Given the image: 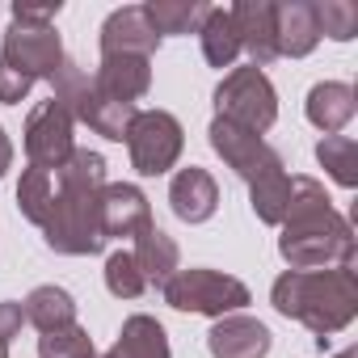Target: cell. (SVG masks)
I'll use <instances>...</instances> for the list:
<instances>
[{"mask_svg": "<svg viewBox=\"0 0 358 358\" xmlns=\"http://www.w3.org/2000/svg\"><path fill=\"white\" fill-rule=\"evenodd\" d=\"M278 228H282L278 253L291 270L354 266V228L329 203L316 177H291V207Z\"/></svg>", "mask_w": 358, "mask_h": 358, "instance_id": "cell-1", "label": "cell"}, {"mask_svg": "<svg viewBox=\"0 0 358 358\" xmlns=\"http://www.w3.org/2000/svg\"><path fill=\"white\" fill-rule=\"evenodd\" d=\"M59 177V194L51 199V215L43 224V236L55 253L68 257H89L106 245L101 232V190H106V160L89 148H76Z\"/></svg>", "mask_w": 358, "mask_h": 358, "instance_id": "cell-2", "label": "cell"}, {"mask_svg": "<svg viewBox=\"0 0 358 358\" xmlns=\"http://www.w3.org/2000/svg\"><path fill=\"white\" fill-rule=\"evenodd\" d=\"M274 308L282 316L308 324L316 333V341L324 345V337L341 333L358 316L354 266H337V270H287L274 282Z\"/></svg>", "mask_w": 358, "mask_h": 358, "instance_id": "cell-3", "label": "cell"}, {"mask_svg": "<svg viewBox=\"0 0 358 358\" xmlns=\"http://www.w3.org/2000/svg\"><path fill=\"white\" fill-rule=\"evenodd\" d=\"M55 13H59V0L55 5H13V22L5 30V51H0V64L13 68L26 80H55L64 55V43L55 34Z\"/></svg>", "mask_w": 358, "mask_h": 358, "instance_id": "cell-4", "label": "cell"}, {"mask_svg": "<svg viewBox=\"0 0 358 358\" xmlns=\"http://www.w3.org/2000/svg\"><path fill=\"white\" fill-rule=\"evenodd\" d=\"M51 89H55L51 97L72 114V122H85L89 131H97V135H106V139H127V127H131L135 114H139L131 101H118V97L101 93L97 80H93L89 72H80V64H72V59L59 64Z\"/></svg>", "mask_w": 358, "mask_h": 358, "instance_id": "cell-5", "label": "cell"}, {"mask_svg": "<svg viewBox=\"0 0 358 358\" xmlns=\"http://www.w3.org/2000/svg\"><path fill=\"white\" fill-rule=\"evenodd\" d=\"M215 110H220L215 118H228V122L262 135L278 118V93H274V85H270V76L262 68H253V64L232 68L215 89Z\"/></svg>", "mask_w": 358, "mask_h": 358, "instance_id": "cell-6", "label": "cell"}, {"mask_svg": "<svg viewBox=\"0 0 358 358\" xmlns=\"http://www.w3.org/2000/svg\"><path fill=\"white\" fill-rule=\"evenodd\" d=\"M164 303L177 312H203V316H232L249 303V287L220 270H177L164 287Z\"/></svg>", "mask_w": 358, "mask_h": 358, "instance_id": "cell-7", "label": "cell"}, {"mask_svg": "<svg viewBox=\"0 0 358 358\" xmlns=\"http://www.w3.org/2000/svg\"><path fill=\"white\" fill-rule=\"evenodd\" d=\"M182 122H177L169 110H139L135 122L127 127V148H131V164L143 177H160L177 164L182 156Z\"/></svg>", "mask_w": 358, "mask_h": 358, "instance_id": "cell-8", "label": "cell"}, {"mask_svg": "<svg viewBox=\"0 0 358 358\" xmlns=\"http://www.w3.org/2000/svg\"><path fill=\"white\" fill-rule=\"evenodd\" d=\"M211 148L224 156V164L236 177H245L249 186H257L262 177H270V173L282 169V156L262 135H253V131H245V127H236L228 118H215L211 122Z\"/></svg>", "mask_w": 358, "mask_h": 358, "instance_id": "cell-9", "label": "cell"}, {"mask_svg": "<svg viewBox=\"0 0 358 358\" xmlns=\"http://www.w3.org/2000/svg\"><path fill=\"white\" fill-rule=\"evenodd\" d=\"M72 114L51 97V101H43L30 118H26V156H30V169H43V173H51V169H64V160L76 152V143H72Z\"/></svg>", "mask_w": 358, "mask_h": 358, "instance_id": "cell-10", "label": "cell"}, {"mask_svg": "<svg viewBox=\"0 0 358 358\" xmlns=\"http://www.w3.org/2000/svg\"><path fill=\"white\" fill-rule=\"evenodd\" d=\"M232 30L241 38V51H249L253 68H266L278 59V34H274V5L270 0H241L228 9Z\"/></svg>", "mask_w": 358, "mask_h": 358, "instance_id": "cell-11", "label": "cell"}, {"mask_svg": "<svg viewBox=\"0 0 358 358\" xmlns=\"http://www.w3.org/2000/svg\"><path fill=\"white\" fill-rule=\"evenodd\" d=\"M156 47H160V34L152 30L143 5L114 9L101 26V55H143V59H152Z\"/></svg>", "mask_w": 358, "mask_h": 358, "instance_id": "cell-12", "label": "cell"}, {"mask_svg": "<svg viewBox=\"0 0 358 358\" xmlns=\"http://www.w3.org/2000/svg\"><path fill=\"white\" fill-rule=\"evenodd\" d=\"M207 345L215 358H266L270 354V329L257 316L232 312V316H220L211 324Z\"/></svg>", "mask_w": 358, "mask_h": 358, "instance_id": "cell-13", "label": "cell"}, {"mask_svg": "<svg viewBox=\"0 0 358 358\" xmlns=\"http://www.w3.org/2000/svg\"><path fill=\"white\" fill-rule=\"evenodd\" d=\"M169 207L177 220H186V224H207L220 207V186H215V177L199 164L182 169L173 177V186H169Z\"/></svg>", "mask_w": 358, "mask_h": 358, "instance_id": "cell-14", "label": "cell"}, {"mask_svg": "<svg viewBox=\"0 0 358 358\" xmlns=\"http://www.w3.org/2000/svg\"><path fill=\"white\" fill-rule=\"evenodd\" d=\"M148 224H152V207H148V194L139 186L114 182V186L101 190V232H106V241L110 236H139Z\"/></svg>", "mask_w": 358, "mask_h": 358, "instance_id": "cell-15", "label": "cell"}, {"mask_svg": "<svg viewBox=\"0 0 358 358\" xmlns=\"http://www.w3.org/2000/svg\"><path fill=\"white\" fill-rule=\"evenodd\" d=\"M274 34H278V55L303 59L320 43L316 5L312 0H287V5H274Z\"/></svg>", "mask_w": 358, "mask_h": 358, "instance_id": "cell-16", "label": "cell"}, {"mask_svg": "<svg viewBox=\"0 0 358 358\" xmlns=\"http://www.w3.org/2000/svg\"><path fill=\"white\" fill-rule=\"evenodd\" d=\"M93 80H97L101 93L135 106L152 89V59H143V55H101V68H97Z\"/></svg>", "mask_w": 358, "mask_h": 358, "instance_id": "cell-17", "label": "cell"}, {"mask_svg": "<svg viewBox=\"0 0 358 358\" xmlns=\"http://www.w3.org/2000/svg\"><path fill=\"white\" fill-rule=\"evenodd\" d=\"M135 266L143 274V282H156L164 287L173 274H177V262H182V253H177V241L169 232H160L156 224H148L139 236H135Z\"/></svg>", "mask_w": 358, "mask_h": 358, "instance_id": "cell-18", "label": "cell"}, {"mask_svg": "<svg viewBox=\"0 0 358 358\" xmlns=\"http://www.w3.org/2000/svg\"><path fill=\"white\" fill-rule=\"evenodd\" d=\"M354 118V89L341 80H320L308 93V122L324 135H337Z\"/></svg>", "mask_w": 358, "mask_h": 358, "instance_id": "cell-19", "label": "cell"}, {"mask_svg": "<svg viewBox=\"0 0 358 358\" xmlns=\"http://www.w3.org/2000/svg\"><path fill=\"white\" fill-rule=\"evenodd\" d=\"M106 358H169V337L160 320L152 316H131L118 333V341L106 350Z\"/></svg>", "mask_w": 358, "mask_h": 358, "instance_id": "cell-20", "label": "cell"}, {"mask_svg": "<svg viewBox=\"0 0 358 358\" xmlns=\"http://www.w3.org/2000/svg\"><path fill=\"white\" fill-rule=\"evenodd\" d=\"M22 312H26V320H30L38 333L76 324V299H72L64 287H34L30 299L22 303Z\"/></svg>", "mask_w": 358, "mask_h": 358, "instance_id": "cell-21", "label": "cell"}, {"mask_svg": "<svg viewBox=\"0 0 358 358\" xmlns=\"http://www.w3.org/2000/svg\"><path fill=\"white\" fill-rule=\"evenodd\" d=\"M211 5H203V0H148L143 13L152 22V30L164 38V34H194L203 26Z\"/></svg>", "mask_w": 358, "mask_h": 358, "instance_id": "cell-22", "label": "cell"}, {"mask_svg": "<svg viewBox=\"0 0 358 358\" xmlns=\"http://www.w3.org/2000/svg\"><path fill=\"white\" fill-rule=\"evenodd\" d=\"M194 34L203 38V55H207L211 68H232V64H236V55H241V38H236V30H232L228 9H207L203 26H199Z\"/></svg>", "mask_w": 358, "mask_h": 358, "instance_id": "cell-23", "label": "cell"}, {"mask_svg": "<svg viewBox=\"0 0 358 358\" xmlns=\"http://www.w3.org/2000/svg\"><path fill=\"white\" fill-rule=\"evenodd\" d=\"M249 203H253V215L262 224H282L287 220V207H291V177L287 169L262 177L257 186H249Z\"/></svg>", "mask_w": 358, "mask_h": 358, "instance_id": "cell-24", "label": "cell"}, {"mask_svg": "<svg viewBox=\"0 0 358 358\" xmlns=\"http://www.w3.org/2000/svg\"><path fill=\"white\" fill-rule=\"evenodd\" d=\"M316 160L324 164V173L333 177L337 186L354 190L358 186V143L345 139V135H324L316 143Z\"/></svg>", "mask_w": 358, "mask_h": 358, "instance_id": "cell-25", "label": "cell"}, {"mask_svg": "<svg viewBox=\"0 0 358 358\" xmlns=\"http://www.w3.org/2000/svg\"><path fill=\"white\" fill-rule=\"evenodd\" d=\"M51 199H55V190H51V173H43V169H26L22 173V182H17V207H22V215L30 220V224H47V215H51Z\"/></svg>", "mask_w": 358, "mask_h": 358, "instance_id": "cell-26", "label": "cell"}, {"mask_svg": "<svg viewBox=\"0 0 358 358\" xmlns=\"http://www.w3.org/2000/svg\"><path fill=\"white\" fill-rule=\"evenodd\" d=\"M38 358H97V350L80 324H64L38 337Z\"/></svg>", "mask_w": 358, "mask_h": 358, "instance_id": "cell-27", "label": "cell"}, {"mask_svg": "<svg viewBox=\"0 0 358 358\" xmlns=\"http://www.w3.org/2000/svg\"><path fill=\"white\" fill-rule=\"evenodd\" d=\"M312 5L320 34H329L333 43H350L358 34V5H350V0H312Z\"/></svg>", "mask_w": 358, "mask_h": 358, "instance_id": "cell-28", "label": "cell"}, {"mask_svg": "<svg viewBox=\"0 0 358 358\" xmlns=\"http://www.w3.org/2000/svg\"><path fill=\"white\" fill-rule=\"evenodd\" d=\"M106 287L118 299H139L143 295L148 282H143V274H139V266H135V257L127 249H118V253L106 257Z\"/></svg>", "mask_w": 358, "mask_h": 358, "instance_id": "cell-29", "label": "cell"}, {"mask_svg": "<svg viewBox=\"0 0 358 358\" xmlns=\"http://www.w3.org/2000/svg\"><path fill=\"white\" fill-rule=\"evenodd\" d=\"M22 324H26L22 303L5 299V303H0V358H9V345H13V337L22 333Z\"/></svg>", "mask_w": 358, "mask_h": 358, "instance_id": "cell-30", "label": "cell"}, {"mask_svg": "<svg viewBox=\"0 0 358 358\" xmlns=\"http://www.w3.org/2000/svg\"><path fill=\"white\" fill-rule=\"evenodd\" d=\"M34 89V80H26V76H17L13 68H5L0 64V101H9V106H17L26 93Z\"/></svg>", "mask_w": 358, "mask_h": 358, "instance_id": "cell-31", "label": "cell"}, {"mask_svg": "<svg viewBox=\"0 0 358 358\" xmlns=\"http://www.w3.org/2000/svg\"><path fill=\"white\" fill-rule=\"evenodd\" d=\"M9 164H13V143H9V135H5V127H0V177L9 173Z\"/></svg>", "mask_w": 358, "mask_h": 358, "instance_id": "cell-32", "label": "cell"}, {"mask_svg": "<svg viewBox=\"0 0 358 358\" xmlns=\"http://www.w3.org/2000/svg\"><path fill=\"white\" fill-rule=\"evenodd\" d=\"M337 358H358V350H345V354H337Z\"/></svg>", "mask_w": 358, "mask_h": 358, "instance_id": "cell-33", "label": "cell"}]
</instances>
